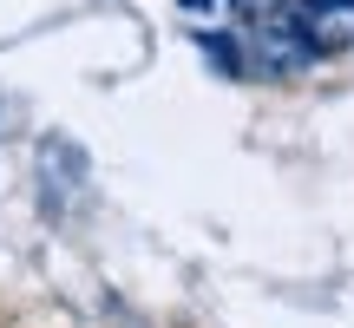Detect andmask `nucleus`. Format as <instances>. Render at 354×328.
<instances>
[{"mask_svg":"<svg viewBox=\"0 0 354 328\" xmlns=\"http://www.w3.org/2000/svg\"><path fill=\"white\" fill-rule=\"evenodd\" d=\"M243 60H250V79H295V73H308L322 53L308 46V33L295 26V13H289V20L243 26Z\"/></svg>","mask_w":354,"mask_h":328,"instance_id":"nucleus-1","label":"nucleus"},{"mask_svg":"<svg viewBox=\"0 0 354 328\" xmlns=\"http://www.w3.org/2000/svg\"><path fill=\"white\" fill-rule=\"evenodd\" d=\"M230 7L243 13V26H256V20H289L295 0H230Z\"/></svg>","mask_w":354,"mask_h":328,"instance_id":"nucleus-3","label":"nucleus"},{"mask_svg":"<svg viewBox=\"0 0 354 328\" xmlns=\"http://www.w3.org/2000/svg\"><path fill=\"white\" fill-rule=\"evenodd\" d=\"M184 7H216V0H184Z\"/></svg>","mask_w":354,"mask_h":328,"instance_id":"nucleus-4","label":"nucleus"},{"mask_svg":"<svg viewBox=\"0 0 354 328\" xmlns=\"http://www.w3.org/2000/svg\"><path fill=\"white\" fill-rule=\"evenodd\" d=\"M295 26L315 53H354V0H295Z\"/></svg>","mask_w":354,"mask_h":328,"instance_id":"nucleus-2","label":"nucleus"}]
</instances>
